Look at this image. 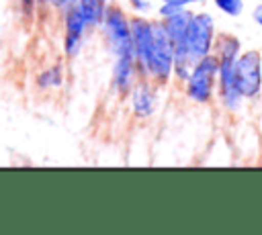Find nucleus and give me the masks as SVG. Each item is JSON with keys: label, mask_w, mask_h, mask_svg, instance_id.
I'll return each instance as SVG.
<instances>
[{"label": "nucleus", "mask_w": 262, "mask_h": 235, "mask_svg": "<svg viewBox=\"0 0 262 235\" xmlns=\"http://www.w3.org/2000/svg\"><path fill=\"white\" fill-rule=\"evenodd\" d=\"M217 69H219V61L213 53L201 57L199 61L192 63V69L188 74L186 82V94L190 100L194 102H209L215 90V80H217Z\"/></svg>", "instance_id": "nucleus-1"}, {"label": "nucleus", "mask_w": 262, "mask_h": 235, "mask_svg": "<svg viewBox=\"0 0 262 235\" xmlns=\"http://www.w3.org/2000/svg\"><path fill=\"white\" fill-rule=\"evenodd\" d=\"M174 72V45L164 22H151V51L149 74L158 80H168Z\"/></svg>", "instance_id": "nucleus-2"}, {"label": "nucleus", "mask_w": 262, "mask_h": 235, "mask_svg": "<svg viewBox=\"0 0 262 235\" xmlns=\"http://www.w3.org/2000/svg\"><path fill=\"white\" fill-rule=\"evenodd\" d=\"M213 43H215L213 16L209 12L192 14L188 31H186V53H188V59L194 63L201 57L209 55L213 51Z\"/></svg>", "instance_id": "nucleus-3"}, {"label": "nucleus", "mask_w": 262, "mask_h": 235, "mask_svg": "<svg viewBox=\"0 0 262 235\" xmlns=\"http://www.w3.org/2000/svg\"><path fill=\"white\" fill-rule=\"evenodd\" d=\"M235 84L244 98H256L262 90V55L244 51L235 59Z\"/></svg>", "instance_id": "nucleus-4"}, {"label": "nucleus", "mask_w": 262, "mask_h": 235, "mask_svg": "<svg viewBox=\"0 0 262 235\" xmlns=\"http://www.w3.org/2000/svg\"><path fill=\"white\" fill-rule=\"evenodd\" d=\"M102 22H104V31H106V37L111 41L113 53L115 55H133L131 25H129L127 16L123 14V10L115 8V6L106 8Z\"/></svg>", "instance_id": "nucleus-5"}, {"label": "nucleus", "mask_w": 262, "mask_h": 235, "mask_svg": "<svg viewBox=\"0 0 262 235\" xmlns=\"http://www.w3.org/2000/svg\"><path fill=\"white\" fill-rule=\"evenodd\" d=\"M131 25V39H133V57L135 65L141 74H149V51H151V22L143 18H135Z\"/></svg>", "instance_id": "nucleus-6"}, {"label": "nucleus", "mask_w": 262, "mask_h": 235, "mask_svg": "<svg viewBox=\"0 0 262 235\" xmlns=\"http://www.w3.org/2000/svg\"><path fill=\"white\" fill-rule=\"evenodd\" d=\"M133 72H135V57L133 55H117L113 78H115V86L121 92H129L131 90Z\"/></svg>", "instance_id": "nucleus-7"}, {"label": "nucleus", "mask_w": 262, "mask_h": 235, "mask_svg": "<svg viewBox=\"0 0 262 235\" xmlns=\"http://www.w3.org/2000/svg\"><path fill=\"white\" fill-rule=\"evenodd\" d=\"M156 108V94L149 86L141 84L133 90V110L139 114V116H147L151 114Z\"/></svg>", "instance_id": "nucleus-8"}, {"label": "nucleus", "mask_w": 262, "mask_h": 235, "mask_svg": "<svg viewBox=\"0 0 262 235\" xmlns=\"http://www.w3.org/2000/svg\"><path fill=\"white\" fill-rule=\"evenodd\" d=\"M213 51L217 59H237V55L242 53V43L233 35H221L219 39H215Z\"/></svg>", "instance_id": "nucleus-9"}, {"label": "nucleus", "mask_w": 262, "mask_h": 235, "mask_svg": "<svg viewBox=\"0 0 262 235\" xmlns=\"http://www.w3.org/2000/svg\"><path fill=\"white\" fill-rule=\"evenodd\" d=\"M74 6L80 10V14L88 22V27L98 25L104 16V2L102 0H76Z\"/></svg>", "instance_id": "nucleus-10"}, {"label": "nucleus", "mask_w": 262, "mask_h": 235, "mask_svg": "<svg viewBox=\"0 0 262 235\" xmlns=\"http://www.w3.org/2000/svg\"><path fill=\"white\" fill-rule=\"evenodd\" d=\"M213 2L221 12L229 16H239L244 12V0H213Z\"/></svg>", "instance_id": "nucleus-11"}, {"label": "nucleus", "mask_w": 262, "mask_h": 235, "mask_svg": "<svg viewBox=\"0 0 262 235\" xmlns=\"http://www.w3.org/2000/svg\"><path fill=\"white\" fill-rule=\"evenodd\" d=\"M59 82H61V78H59V69L57 67L43 72V76L39 78V86L41 88H53V86H59Z\"/></svg>", "instance_id": "nucleus-12"}, {"label": "nucleus", "mask_w": 262, "mask_h": 235, "mask_svg": "<svg viewBox=\"0 0 262 235\" xmlns=\"http://www.w3.org/2000/svg\"><path fill=\"white\" fill-rule=\"evenodd\" d=\"M186 6H182V4H172V2H164V6H160V14L164 16V18H168V16H174V14H178L180 10H184Z\"/></svg>", "instance_id": "nucleus-13"}, {"label": "nucleus", "mask_w": 262, "mask_h": 235, "mask_svg": "<svg viewBox=\"0 0 262 235\" xmlns=\"http://www.w3.org/2000/svg\"><path fill=\"white\" fill-rule=\"evenodd\" d=\"M252 16H254V22H256L258 27H262V2L254 6V12H252Z\"/></svg>", "instance_id": "nucleus-14"}, {"label": "nucleus", "mask_w": 262, "mask_h": 235, "mask_svg": "<svg viewBox=\"0 0 262 235\" xmlns=\"http://www.w3.org/2000/svg\"><path fill=\"white\" fill-rule=\"evenodd\" d=\"M131 4L137 8V10H149V0H131Z\"/></svg>", "instance_id": "nucleus-15"}, {"label": "nucleus", "mask_w": 262, "mask_h": 235, "mask_svg": "<svg viewBox=\"0 0 262 235\" xmlns=\"http://www.w3.org/2000/svg\"><path fill=\"white\" fill-rule=\"evenodd\" d=\"M51 2H53L55 6H61V8H70V6H72L76 0H51Z\"/></svg>", "instance_id": "nucleus-16"}, {"label": "nucleus", "mask_w": 262, "mask_h": 235, "mask_svg": "<svg viewBox=\"0 0 262 235\" xmlns=\"http://www.w3.org/2000/svg\"><path fill=\"white\" fill-rule=\"evenodd\" d=\"M162 2H172V4H182V6L188 4V0H162Z\"/></svg>", "instance_id": "nucleus-17"}, {"label": "nucleus", "mask_w": 262, "mask_h": 235, "mask_svg": "<svg viewBox=\"0 0 262 235\" xmlns=\"http://www.w3.org/2000/svg\"><path fill=\"white\" fill-rule=\"evenodd\" d=\"M190 2H203V0H188V4H190Z\"/></svg>", "instance_id": "nucleus-18"}]
</instances>
